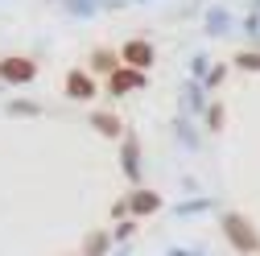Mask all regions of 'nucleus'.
<instances>
[{
  "label": "nucleus",
  "instance_id": "f257e3e1",
  "mask_svg": "<svg viewBox=\"0 0 260 256\" xmlns=\"http://www.w3.org/2000/svg\"><path fill=\"white\" fill-rule=\"evenodd\" d=\"M0 75L13 79V83H25V79H34V62L29 58H5L0 62Z\"/></svg>",
  "mask_w": 260,
  "mask_h": 256
},
{
  "label": "nucleus",
  "instance_id": "423d86ee",
  "mask_svg": "<svg viewBox=\"0 0 260 256\" xmlns=\"http://www.w3.org/2000/svg\"><path fill=\"white\" fill-rule=\"evenodd\" d=\"M149 58H153L149 46H141V42H137V46H128V62H137V67H141V62H149Z\"/></svg>",
  "mask_w": 260,
  "mask_h": 256
},
{
  "label": "nucleus",
  "instance_id": "39448f33",
  "mask_svg": "<svg viewBox=\"0 0 260 256\" xmlns=\"http://www.w3.org/2000/svg\"><path fill=\"white\" fill-rule=\"evenodd\" d=\"M133 211H141V215L157 211V195H137V199H133Z\"/></svg>",
  "mask_w": 260,
  "mask_h": 256
},
{
  "label": "nucleus",
  "instance_id": "20e7f679",
  "mask_svg": "<svg viewBox=\"0 0 260 256\" xmlns=\"http://www.w3.org/2000/svg\"><path fill=\"white\" fill-rule=\"evenodd\" d=\"M141 83V75L137 71H116V79H112V87L116 91H128V87H137Z\"/></svg>",
  "mask_w": 260,
  "mask_h": 256
},
{
  "label": "nucleus",
  "instance_id": "7ed1b4c3",
  "mask_svg": "<svg viewBox=\"0 0 260 256\" xmlns=\"http://www.w3.org/2000/svg\"><path fill=\"white\" fill-rule=\"evenodd\" d=\"M67 91L75 95V100H91V91H95V87H91V79H87V75H71Z\"/></svg>",
  "mask_w": 260,
  "mask_h": 256
},
{
  "label": "nucleus",
  "instance_id": "f03ea898",
  "mask_svg": "<svg viewBox=\"0 0 260 256\" xmlns=\"http://www.w3.org/2000/svg\"><path fill=\"white\" fill-rule=\"evenodd\" d=\"M227 232H232V240H236V248H256V232H248L240 219H227Z\"/></svg>",
  "mask_w": 260,
  "mask_h": 256
}]
</instances>
